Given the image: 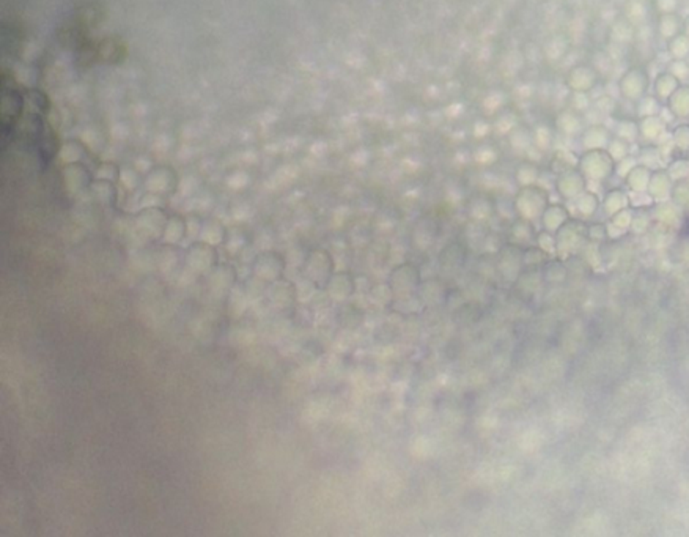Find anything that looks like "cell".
Instances as JSON below:
<instances>
[{"instance_id":"cell-10","label":"cell","mask_w":689,"mask_h":537,"mask_svg":"<svg viewBox=\"0 0 689 537\" xmlns=\"http://www.w3.org/2000/svg\"><path fill=\"white\" fill-rule=\"evenodd\" d=\"M168 223V219L166 218L164 211H154L149 210L144 215L139 216V229L142 234H144L149 239L162 238L164 237L166 225Z\"/></svg>"},{"instance_id":"cell-13","label":"cell","mask_w":689,"mask_h":537,"mask_svg":"<svg viewBox=\"0 0 689 537\" xmlns=\"http://www.w3.org/2000/svg\"><path fill=\"white\" fill-rule=\"evenodd\" d=\"M186 235H187L186 221L180 216H173L168 219L162 239H164L166 244H180L186 238Z\"/></svg>"},{"instance_id":"cell-11","label":"cell","mask_w":689,"mask_h":537,"mask_svg":"<svg viewBox=\"0 0 689 537\" xmlns=\"http://www.w3.org/2000/svg\"><path fill=\"white\" fill-rule=\"evenodd\" d=\"M436 237H438L436 225H434L432 221H428V219H422V221L414 225L411 234V244L415 249L427 251L436 243Z\"/></svg>"},{"instance_id":"cell-15","label":"cell","mask_w":689,"mask_h":537,"mask_svg":"<svg viewBox=\"0 0 689 537\" xmlns=\"http://www.w3.org/2000/svg\"><path fill=\"white\" fill-rule=\"evenodd\" d=\"M225 238H227V232L218 221H213V223L210 221L205 225L203 230H201V239H205V241L211 243L214 246L224 244Z\"/></svg>"},{"instance_id":"cell-1","label":"cell","mask_w":689,"mask_h":537,"mask_svg":"<svg viewBox=\"0 0 689 537\" xmlns=\"http://www.w3.org/2000/svg\"><path fill=\"white\" fill-rule=\"evenodd\" d=\"M304 281L316 290H326L330 277L335 273V260L328 249L315 248L305 254L301 267Z\"/></svg>"},{"instance_id":"cell-8","label":"cell","mask_w":689,"mask_h":537,"mask_svg":"<svg viewBox=\"0 0 689 537\" xmlns=\"http://www.w3.org/2000/svg\"><path fill=\"white\" fill-rule=\"evenodd\" d=\"M521 260H524L523 251L519 249V246L511 243L504 246L502 249L499 251L497 257V270L499 273L502 274L505 279H515L519 273V265Z\"/></svg>"},{"instance_id":"cell-6","label":"cell","mask_w":689,"mask_h":537,"mask_svg":"<svg viewBox=\"0 0 689 537\" xmlns=\"http://www.w3.org/2000/svg\"><path fill=\"white\" fill-rule=\"evenodd\" d=\"M467 260V244L463 241L447 243L438 254V265L444 273H457Z\"/></svg>"},{"instance_id":"cell-4","label":"cell","mask_w":689,"mask_h":537,"mask_svg":"<svg viewBox=\"0 0 689 537\" xmlns=\"http://www.w3.org/2000/svg\"><path fill=\"white\" fill-rule=\"evenodd\" d=\"M186 265L194 273H211V271L219 265V252L218 248L211 243L200 239L194 241L185 252Z\"/></svg>"},{"instance_id":"cell-14","label":"cell","mask_w":689,"mask_h":537,"mask_svg":"<svg viewBox=\"0 0 689 537\" xmlns=\"http://www.w3.org/2000/svg\"><path fill=\"white\" fill-rule=\"evenodd\" d=\"M337 319H339L340 325L343 328L356 329L363 323V312L359 307L354 306V304H343V306L339 309Z\"/></svg>"},{"instance_id":"cell-7","label":"cell","mask_w":689,"mask_h":537,"mask_svg":"<svg viewBox=\"0 0 689 537\" xmlns=\"http://www.w3.org/2000/svg\"><path fill=\"white\" fill-rule=\"evenodd\" d=\"M324 292L330 300L344 303L356 293V279L348 271H335Z\"/></svg>"},{"instance_id":"cell-2","label":"cell","mask_w":689,"mask_h":537,"mask_svg":"<svg viewBox=\"0 0 689 537\" xmlns=\"http://www.w3.org/2000/svg\"><path fill=\"white\" fill-rule=\"evenodd\" d=\"M387 286L391 287L394 298L417 295L422 286V273L414 263H400L391 270L387 276Z\"/></svg>"},{"instance_id":"cell-9","label":"cell","mask_w":689,"mask_h":537,"mask_svg":"<svg viewBox=\"0 0 689 537\" xmlns=\"http://www.w3.org/2000/svg\"><path fill=\"white\" fill-rule=\"evenodd\" d=\"M238 273L230 263H219L210 273V286L214 292H229L236 286Z\"/></svg>"},{"instance_id":"cell-3","label":"cell","mask_w":689,"mask_h":537,"mask_svg":"<svg viewBox=\"0 0 689 537\" xmlns=\"http://www.w3.org/2000/svg\"><path fill=\"white\" fill-rule=\"evenodd\" d=\"M287 271V260L277 251H262L252 262V273L255 279L263 284H271L282 279Z\"/></svg>"},{"instance_id":"cell-12","label":"cell","mask_w":689,"mask_h":537,"mask_svg":"<svg viewBox=\"0 0 689 537\" xmlns=\"http://www.w3.org/2000/svg\"><path fill=\"white\" fill-rule=\"evenodd\" d=\"M448 293V289L444 287V284L438 279H428L422 281V286L417 292V296L420 298L422 304H427V306H436L439 303H446Z\"/></svg>"},{"instance_id":"cell-5","label":"cell","mask_w":689,"mask_h":537,"mask_svg":"<svg viewBox=\"0 0 689 537\" xmlns=\"http://www.w3.org/2000/svg\"><path fill=\"white\" fill-rule=\"evenodd\" d=\"M265 295L272 306L277 307L279 310H291L299 300L297 286L295 282L285 279V277L271 284H266Z\"/></svg>"}]
</instances>
